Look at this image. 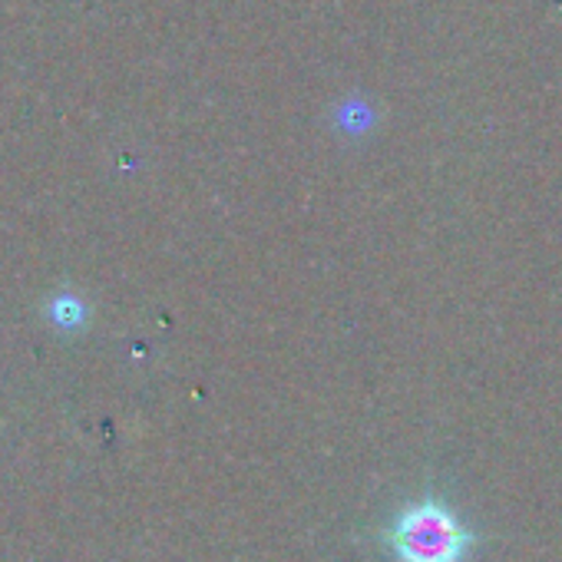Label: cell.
<instances>
[{
    "mask_svg": "<svg viewBox=\"0 0 562 562\" xmlns=\"http://www.w3.org/2000/svg\"><path fill=\"white\" fill-rule=\"evenodd\" d=\"M387 542L401 562H463L473 532L440 499L427 496L394 519Z\"/></svg>",
    "mask_w": 562,
    "mask_h": 562,
    "instance_id": "cell-1",
    "label": "cell"
}]
</instances>
